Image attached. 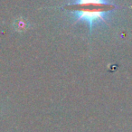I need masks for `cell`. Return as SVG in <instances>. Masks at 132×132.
Here are the masks:
<instances>
[{
	"label": "cell",
	"instance_id": "1",
	"mask_svg": "<svg viewBox=\"0 0 132 132\" xmlns=\"http://www.w3.org/2000/svg\"><path fill=\"white\" fill-rule=\"evenodd\" d=\"M64 8L74 13L77 21H84L90 27H93L96 24L106 22L107 15L116 6L109 0H75Z\"/></svg>",
	"mask_w": 132,
	"mask_h": 132
}]
</instances>
